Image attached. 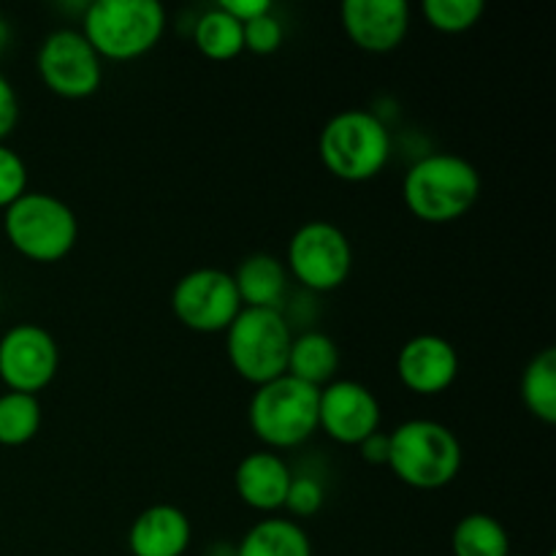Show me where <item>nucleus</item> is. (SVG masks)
<instances>
[{
	"mask_svg": "<svg viewBox=\"0 0 556 556\" xmlns=\"http://www.w3.org/2000/svg\"><path fill=\"white\" fill-rule=\"evenodd\" d=\"M402 199L413 217L445 226L465 217L481 199V174L467 157L432 152L413 163L402 182Z\"/></svg>",
	"mask_w": 556,
	"mask_h": 556,
	"instance_id": "obj_1",
	"label": "nucleus"
},
{
	"mask_svg": "<svg viewBox=\"0 0 556 556\" xmlns=\"http://www.w3.org/2000/svg\"><path fill=\"white\" fill-rule=\"evenodd\" d=\"M389 467L396 481L418 492H438L462 470V443L454 429L429 418H410L389 432Z\"/></svg>",
	"mask_w": 556,
	"mask_h": 556,
	"instance_id": "obj_2",
	"label": "nucleus"
},
{
	"mask_svg": "<svg viewBox=\"0 0 556 556\" xmlns=\"http://www.w3.org/2000/svg\"><path fill=\"white\" fill-rule=\"evenodd\" d=\"M166 33V9L157 0H96L81 16V36L101 60L144 58Z\"/></svg>",
	"mask_w": 556,
	"mask_h": 556,
	"instance_id": "obj_3",
	"label": "nucleus"
},
{
	"mask_svg": "<svg viewBox=\"0 0 556 556\" xmlns=\"http://www.w3.org/2000/svg\"><path fill=\"white\" fill-rule=\"evenodd\" d=\"M318 155L342 182H369L391 161V134L383 119L364 109H345L324 125Z\"/></svg>",
	"mask_w": 556,
	"mask_h": 556,
	"instance_id": "obj_4",
	"label": "nucleus"
},
{
	"mask_svg": "<svg viewBox=\"0 0 556 556\" xmlns=\"http://www.w3.org/2000/svg\"><path fill=\"white\" fill-rule=\"evenodd\" d=\"M3 233L22 258L58 264L79 242V220L58 195L27 190L3 210Z\"/></svg>",
	"mask_w": 556,
	"mask_h": 556,
	"instance_id": "obj_5",
	"label": "nucleus"
},
{
	"mask_svg": "<svg viewBox=\"0 0 556 556\" xmlns=\"http://www.w3.org/2000/svg\"><path fill=\"white\" fill-rule=\"evenodd\" d=\"M248 421L266 451H291L318 432V389L282 375L253 391Z\"/></svg>",
	"mask_w": 556,
	"mask_h": 556,
	"instance_id": "obj_6",
	"label": "nucleus"
},
{
	"mask_svg": "<svg viewBox=\"0 0 556 556\" xmlns=\"http://www.w3.org/2000/svg\"><path fill=\"white\" fill-rule=\"evenodd\" d=\"M293 329L282 309L242 307L226 329V356L233 372L250 386H264L286 375Z\"/></svg>",
	"mask_w": 556,
	"mask_h": 556,
	"instance_id": "obj_7",
	"label": "nucleus"
},
{
	"mask_svg": "<svg viewBox=\"0 0 556 556\" xmlns=\"http://www.w3.org/2000/svg\"><path fill=\"white\" fill-rule=\"evenodd\" d=\"M288 277L313 293H329L345 286L353 269V248L340 226L326 220L296 228L286 250Z\"/></svg>",
	"mask_w": 556,
	"mask_h": 556,
	"instance_id": "obj_8",
	"label": "nucleus"
},
{
	"mask_svg": "<svg viewBox=\"0 0 556 556\" xmlns=\"http://www.w3.org/2000/svg\"><path fill=\"white\" fill-rule=\"evenodd\" d=\"M174 318L195 334H226L228 326L242 313L231 271L201 266L177 280L172 291Z\"/></svg>",
	"mask_w": 556,
	"mask_h": 556,
	"instance_id": "obj_9",
	"label": "nucleus"
},
{
	"mask_svg": "<svg viewBox=\"0 0 556 556\" xmlns=\"http://www.w3.org/2000/svg\"><path fill=\"white\" fill-rule=\"evenodd\" d=\"M36 68L43 87L65 101H85L96 96L103 81V60L81 30L60 27L41 41Z\"/></svg>",
	"mask_w": 556,
	"mask_h": 556,
	"instance_id": "obj_10",
	"label": "nucleus"
},
{
	"mask_svg": "<svg viewBox=\"0 0 556 556\" xmlns=\"http://www.w3.org/2000/svg\"><path fill=\"white\" fill-rule=\"evenodd\" d=\"M60 369V348L52 331L38 324H16L0 337V383L9 391L38 396Z\"/></svg>",
	"mask_w": 556,
	"mask_h": 556,
	"instance_id": "obj_11",
	"label": "nucleus"
},
{
	"mask_svg": "<svg viewBox=\"0 0 556 556\" xmlns=\"http://www.w3.org/2000/svg\"><path fill=\"white\" fill-rule=\"evenodd\" d=\"M383 407L372 389L358 380H331L318 391V429L340 445H358L380 432Z\"/></svg>",
	"mask_w": 556,
	"mask_h": 556,
	"instance_id": "obj_12",
	"label": "nucleus"
},
{
	"mask_svg": "<svg viewBox=\"0 0 556 556\" xmlns=\"http://www.w3.org/2000/svg\"><path fill=\"white\" fill-rule=\"evenodd\" d=\"M396 378L418 396L445 394L459 378V353L440 334H416L396 353Z\"/></svg>",
	"mask_w": 556,
	"mask_h": 556,
	"instance_id": "obj_13",
	"label": "nucleus"
},
{
	"mask_svg": "<svg viewBox=\"0 0 556 556\" xmlns=\"http://www.w3.org/2000/svg\"><path fill=\"white\" fill-rule=\"evenodd\" d=\"M340 16L348 38L369 54L394 52L410 33V5L405 0H345Z\"/></svg>",
	"mask_w": 556,
	"mask_h": 556,
	"instance_id": "obj_14",
	"label": "nucleus"
},
{
	"mask_svg": "<svg viewBox=\"0 0 556 556\" xmlns=\"http://www.w3.org/2000/svg\"><path fill=\"white\" fill-rule=\"evenodd\" d=\"M293 472L275 451H253L244 456L233 472V489L248 508L258 514H277L286 508Z\"/></svg>",
	"mask_w": 556,
	"mask_h": 556,
	"instance_id": "obj_15",
	"label": "nucleus"
},
{
	"mask_svg": "<svg viewBox=\"0 0 556 556\" xmlns=\"http://www.w3.org/2000/svg\"><path fill=\"white\" fill-rule=\"evenodd\" d=\"M190 541L193 527L177 505H150L130 521L128 548L134 556H185Z\"/></svg>",
	"mask_w": 556,
	"mask_h": 556,
	"instance_id": "obj_16",
	"label": "nucleus"
},
{
	"mask_svg": "<svg viewBox=\"0 0 556 556\" xmlns=\"http://www.w3.org/2000/svg\"><path fill=\"white\" fill-rule=\"evenodd\" d=\"M231 277L233 282H237V293L239 299H242V307L280 309L288 291V269L277 255H248Z\"/></svg>",
	"mask_w": 556,
	"mask_h": 556,
	"instance_id": "obj_17",
	"label": "nucleus"
},
{
	"mask_svg": "<svg viewBox=\"0 0 556 556\" xmlns=\"http://www.w3.org/2000/svg\"><path fill=\"white\" fill-rule=\"evenodd\" d=\"M337 369H340V348L329 334L324 331L293 334L286 375L320 391L331 380H337Z\"/></svg>",
	"mask_w": 556,
	"mask_h": 556,
	"instance_id": "obj_18",
	"label": "nucleus"
},
{
	"mask_svg": "<svg viewBox=\"0 0 556 556\" xmlns=\"http://www.w3.org/2000/svg\"><path fill=\"white\" fill-rule=\"evenodd\" d=\"M233 556H313V543L299 521L269 516L244 532Z\"/></svg>",
	"mask_w": 556,
	"mask_h": 556,
	"instance_id": "obj_19",
	"label": "nucleus"
},
{
	"mask_svg": "<svg viewBox=\"0 0 556 556\" xmlns=\"http://www.w3.org/2000/svg\"><path fill=\"white\" fill-rule=\"evenodd\" d=\"M193 43L206 60H215V63H228V60H237L244 52V30L242 22L233 20L231 14L220 9V5H212L210 11L199 16L193 27Z\"/></svg>",
	"mask_w": 556,
	"mask_h": 556,
	"instance_id": "obj_20",
	"label": "nucleus"
},
{
	"mask_svg": "<svg viewBox=\"0 0 556 556\" xmlns=\"http://www.w3.org/2000/svg\"><path fill=\"white\" fill-rule=\"evenodd\" d=\"M454 556H510V538L492 514H467L451 532Z\"/></svg>",
	"mask_w": 556,
	"mask_h": 556,
	"instance_id": "obj_21",
	"label": "nucleus"
},
{
	"mask_svg": "<svg viewBox=\"0 0 556 556\" xmlns=\"http://www.w3.org/2000/svg\"><path fill=\"white\" fill-rule=\"evenodd\" d=\"M521 402L543 424H556V351L543 348L521 375Z\"/></svg>",
	"mask_w": 556,
	"mask_h": 556,
	"instance_id": "obj_22",
	"label": "nucleus"
},
{
	"mask_svg": "<svg viewBox=\"0 0 556 556\" xmlns=\"http://www.w3.org/2000/svg\"><path fill=\"white\" fill-rule=\"evenodd\" d=\"M41 402L33 394L20 391H5L0 394V445L5 448H20L36 440L41 432Z\"/></svg>",
	"mask_w": 556,
	"mask_h": 556,
	"instance_id": "obj_23",
	"label": "nucleus"
},
{
	"mask_svg": "<svg viewBox=\"0 0 556 556\" xmlns=\"http://www.w3.org/2000/svg\"><path fill=\"white\" fill-rule=\"evenodd\" d=\"M483 11H486L483 0H424L421 3V14L429 22V27L448 33V36L476 27Z\"/></svg>",
	"mask_w": 556,
	"mask_h": 556,
	"instance_id": "obj_24",
	"label": "nucleus"
},
{
	"mask_svg": "<svg viewBox=\"0 0 556 556\" xmlns=\"http://www.w3.org/2000/svg\"><path fill=\"white\" fill-rule=\"evenodd\" d=\"M242 30H244V49L258 54V58L275 54L277 49L282 47V41H286V27H282V22L277 20L275 11L248 22V25H242Z\"/></svg>",
	"mask_w": 556,
	"mask_h": 556,
	"instance_id": "obj_25",
	"label": "nucleus"
},
{
	"mask_svg": "<svg viewBox=\"0 0 556 556\" xmlns=\"http://www.w3.org/2000/svg\"><path fill=\"white\" fill-rule=\"evenodd\" d=\"M27 193V166L20 152L0 144V210H9L20 195Z\"/></svg>",
	"mask_w": 556,
	"mask_h": 556,
	"instance_id": "obj_26",
	"label": "nucleus"
},
{
	"mask_svg": "<svg viewBox=\"0 0 556 556\" xmlns=\"http://www.w3.org/2000/svg\"><path fill=\"white\" fill-rule=\"evenodd\" d=\"M324 486L313 476H293L291 489L286 497V510L296 519H309L324 508Z\"/></svg>",
	"mask_w": 556,
	"mask_h": 556,
	"instance_id": "obj_27",
	"label": "nucleus"
},
{
	"mask_svg": "<svg viewBox=\"0 0 556 556\" xmlns=\"http://www.w3.org/2000/svg\"><path fill=\"white\" fill-rule=\"evenodd\" d=\"M20 123V98H16L14 85L0 74V144H5Z\"/></svg>",
	"mask_w": 556,
	"mask_h": 556,
	"instance_id": "obj_28",
	"label": "nucleus"
},
{
	"mask_svg": "<svg viewBox=\"0 0 556 556\" xmlns=\"http://www.w3.org/2000/svg\"><path fill=\"white\" fill-rule=\"evenodd\" d=\"M217 5H220L226 14H231L237 22H242V25L275 11V5H271L269 0H220Z\"/></svg>",
	"mask_w": 556,
	"mask_h": 556,
	"instance_id": "obj_29",
	"label": "nucleus"
},
{
	"mask_svg": "<svg viewBox=\"0 0 556 556\" xmlns=\"http://www.w3.org/2000/svg\"><path fill=\"white\" fill-rule=\"evenodd\" d=\"M358 454H362V459L369 462V465H389V432L369 434V438L358 445Z\"/></svg>",
	"mask_w": 556,
	"mask_h": 556,
	"instance_id": "obj_30",
	"label": "nucleus"
},
{
	"mask_svg": "<svg viewBox=\"0 0 556 556\" xmlns=\"http://www.w3.org/2000/svg\"><path fill=\"white\" fill-rule=\"evenodd\" d=\"M9 38H11V27H9V22H5L3 16H0V52H3V49H5Z\"/></svg>",
	"mask_w": 556,
	"mask_h": 556,
	"instance_id": "obj_31",
	"label": "nucleus"
},
{
	"mask_svg": "<svg viewBox=\"0 0 556 556\" xmlns=\"http://www.w3.org/2000/svg\"><path fill=\"white\" fill-rule=\"evenodd\" d=\"M510 556H525V554H510Z\"/></svg>",
	"mask_w": 556,
	"mask_h": 556,
	"instance_id": "obj_32",
	"label": "nucleus"
}]
</instances>
